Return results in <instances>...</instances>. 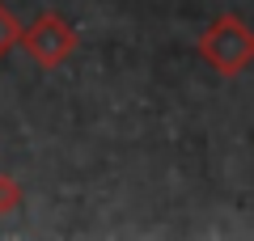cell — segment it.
Returning <instances> with one entry per match:
<instances>
[{
  "label": "cell",
  "instance_id": "6da1fadb",
  "mask_svg": "<svg viewBox=\"0 0 254 241\" xmlns=\"http://www.w3.org/2000/svg\"><path fill=\"white\" fill-rule=\"evenodd\" d=\"M195 51H199V60L216 76H242L254 63V30L237 13H220V17L208 21V30L199 34Z\"/></svg>",
  "mask_w": 254,
  "mask_h": 241
},
{
  "label": "cell",
  "instance_id": "7a4b0ae2",
  "mask_svg": "<svg viewBox=\"0 0 254 241\" xmlns=\"http://www.w3.org/2000/svg\"><path fill=\"white\" fill-rule=\"evenodd\" d=\"M76 43H81V34L64 21V13L47 9V13H38L30 26H21V43L17 47L30 55V63H38L43 72H55V68H64V63L72 60Z\"/></svg>",
  "mask_w": 254,
  "mask_h": 241
},
{
  "label": "cell",
  "instance_id": "3957f363",
  "mask_svg": "<svg viewBox=\"0 0 254 241\" xmlns=\"http://www.w3.org/2000/svg\"><path fill=\"white\" fill-rule=\"evenodd\" d=\"M21 43V21H17V13L0 0V60H9V51Z\"/></svg>",
  "mask_w": 254,
  "mask_h": 241
},
{
  "label": "cell",
  "instance_id": "277c9868",
  "mask_svg": "<svg viewBox=\"0 0 254 241\" xmlns=\"http://www.w3.org/2000/svg\"><path fill=\"white\" fill-rule=\"evenodd\" d=\"M21 207H26V190H21V182L9 178V174H0V216L21 212Z\"/></svg>",
  "mask_w": 254,
  "mask_h": 241
}]
</instances>
